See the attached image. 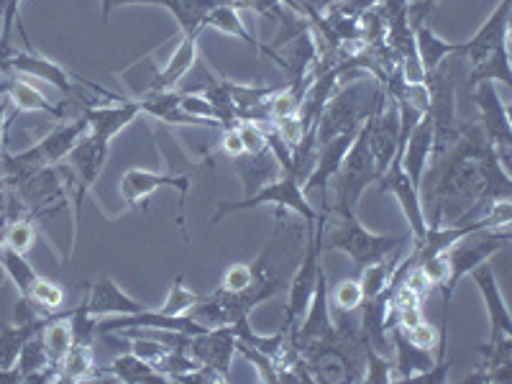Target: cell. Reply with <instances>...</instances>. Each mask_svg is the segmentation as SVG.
Segmentation results:
<instances>
[{
  "label": "cell",
  "mask_w": 512,
  "mask_h": 384,
  "mask_svg": "<svg viewBox=\"0 0 512 384\" xmlns=\"http://www.w3.org/2000/svg\"><path fill=\"white\" fill-rule=\"evenodd\" d=\"M379 93H382V82L369 72H356L351 82L333 90L315 123V146L328 144L346 131H359L361 123L372 116Z\"/></svg>",
  "instance_id": "6da1fadb"
},
{
  "label": "cell",
  "mask_w": 512,
  "mask_h": 384,
  "mask_svg": "<svg viewBox=\"0 0 512 384\" xmlns=\"http://www.w3.org/2000/svg\"><path fill=\"white\" fill-rule=\"evenodd\" d=\"M328 216L336 218V226H331V231H328L326 223L328 236H323V249L341 251V254L349 256L356 274L369 264L390 259L410 241L402 239V236H384V233L369 231L367 226H361L356 213H328Z\"/></svg>",
  "instance_id": "7a4b0ae2"
},
{
  "label": "cell",
  "mask_w": 512,
  "mask_h": 384,
  "mask_svg": "<svg viewBox=\"0 0 512 384\" xmlns=\"http://www.w3.org/2000/svg\"><path fill=\"white\" fill-rule=\"evenodd\" d=\"M512 241L510 226L502 228H479V231L469 233L461 241H456L451 249L446 251L448 256V280L441 287L443 292V323H448V308H451V297L459 282L464 280L466 274H472L479 264H484L492 254L505 249Z\"/></svg>",
  "instance_id": "3957f363"
},
{
  "label": "cell",
  "mask_w": 512,
  "mask_h": 384,
  "mask_svg": "<svg viewBox=\"0 0 512 384\" xmlns=\"http://www.w3.org/2000/svg\"><path fill=\"white\" fill-rule=\"evenodd\" d=\"M333 185H336V200L331 205V213H356L361 195L372 182H377V167H374L372 149H369V128L367 121L361 123L359 134L351 141L349 152H346L344 162L333 175Z\"/></svg>",
  "instance_id": "277c9868"
},
{
  "label": "cell",
  "mask_w": 512,
  "mask_h": 384,
  "mask_svg": "<svg viewBox=\"0 0 512 384\" xmlns=\"http://www.w3.org/2000/svg\"><path fill=\"white\" fill-rule=\"evenodd\" d=\"M259 205H277V208H280L277 221H282V213H285V210H292V213H297V216L305 218L308 223L318 221V213L310 208L308 198H305L303 182L297 180L295 175H290V172H280V175L274 177L272 182H267L262 190H256L254 195H244L241 200H228V203L226 200H221L216 208V216H213V221L210 223L216 226V223H221L223 218L231 216V213L259 208Z\"/></svg>",
  "instance_id": "5b68a950"
},
{
  "label": "cell",
  "mask_w": 512,
  "mask_h": 384,
  "mask_svg": "<svg viewBox=\"0 0 512 384\" xmlns=\"http://www.w3.org/2000/svg\"><path fill=\"white\" fill-rule=\"evenodd\" d=\"M328 213H320L318 221L308 223V244H305V254L300 267L292 274L290 285H287V315L282 323V331L290 333L292 328L300 323V318L308 310L310 297H313L315 282H318L320 269V251H323V236H326Z\"/></svg>",
  "instance_id": "8992f818"
},
{
  "label": "cell",
  "mask_w": 512,
  "mask_h": 384,
  "mask_svg": "<svg viewBox=\"0 0 512 384\" xmlns=\"http://www.w3.org/2000/svg\"><path fill=\"white\" fill-rule=\"evenodd\" d=\"M192 172H175V175H164V172H149V169H128L121 177V195L123 203L131 210H141V205L152 198L154 192L162 187H172L177 192V223L185 231V203L190 195Z\"/></svg>",
  "instance_id": "52a82bcc"
},
{
  "label": "cell",
  "mask_w": 512,
  "mask_h": 384,
  "mask_svg": "<svg viewBox=\"0 0 512 384\" xmlns=\"http://www.w3.org/2000/svg\"><path fill=\"white\" fill-rule=\"evenodd\" d=\"M8 70L18 72L21 77H36V80L49 82V85L57 88L64 98H77V103H82V108L95 103V100H90L88 95H85V90L90 88V80L70 75L62 64L41 57V54H36L31 47L26 49V52H13L11 57H8Z\"/></svg>",
  "instance_id": "ba28073f"
},
{
  "label": "cell",
  "mask_w": 512,
  "mask_h": 384,
  "mask_svg": "<svg viewBox=\"0 0 512 384\" xmlns=\"http://www.w3.org/2000/svg\"><path fill=\"white\" fill-rule=\"evenodd\" d=\"M369 128V149H372L374 167H377V180L387 172L392 159L400 152V111L397 103L382 88L372 116L367 118Z\"/></svg>",
  "instance_id": "9c48e42d"
},
{
  "label": "cell",
  "mask_w": 512,
  "mask_h": 384,
  "mask_svg": "<svg viewBox=\"0 0 512 384\" xmlns=\"http://www.w3.org/2000/svg\"><path fill=\"white\" fill-rule=\"evenodd\" d=\"M474 90V103L479 108V126L492 146H495L500 162L510 169L512 162V123L507 105L500 100V93L492 82H479Z\"/></svg>",
  "instance_id": "30bf717a"
},
{
  "label": "cell",
  "mask_w": 512,
  "mask_h": 384,
  "mask_svg": "<svg viewBox=\"0 0 512 384\" xmlns=\"http://www.w3.org/2000/svg\"><path fill=\"white\" fill-rule=\"evenodd\" d=\"M379 192H390L395 195L397 203H400L402 213L408 218L410 233H413V241H420L428 231V218H425V208H423V198H420V190L410 182V177L405 175V169H402L400 154L392 159V164L387 167L382 177H379Z\"/></svg>",
  "instance_id": "8fae6325"
},
{
  "label": "cell",
  "mask_w": 512,
  "mask_h": 384,
  "mask_svg": "<svg viewBox=\"0 0 512 384\" xmlns=\"http://www.w3.org/2000/svg\"><path fill=\"white\" fill-rule=\"evenodd\" d=\"M187 354L198 364H203V367L221 374L228 382V377H231V361L236 356V333H233L231 326H218L205 333H198V336L190 338Z\"/></svg>",
  "instance_id": "7c38bea8"
},
{
  "label": "cell",
  "mask_w": 512,
  "mask_h": 384,
  "mask_svg": "<svg viewBox=\"0 0 512 384\" xmlns=\"http://www.w3.org/2000/svg\"><path fill=\"white\" fill-rule=\"evenodd\" d=\"M80 310L88 315V318L100 320L116 318V315H136L141 313V310H146V305L134 300L131 295H126L113 277L103 274V277H98V280L90 285V295L88 300L80 305Z\"/></svg>",
  "instance_id": "4fadbf2b"
},
{
  "label": "cell",
  "mask_w": 512,
  "mask_h": 384,
  "mask_svg": "<svg viewBox=\"0 0 512 384\" xmlns=\"http://www.w3.org/2000/svg\"><path fill=\"white\" fill-rule=\"evenodd\" d=\"M80 116L88 121V134L103 144H111L128 123H134L141 116V108L134 98H126L116 105H85Z\"/></svg>",
  "instance_id": "5bb4252c"
},
{
  "label": "cell",
  "mask_w": 512,
  "mask_h": 384,
  "mask_svg": "<svg viewBox=\"0 0 512 384\" xmlns=\"http://www.w3.org/2000/svg\"><path fill=\"white\" fill-rule=\"evenodd\" d=\"M510 8H512V0H500V6L489 13V18L479 26L477 34L461 44L459 54H466L469 62L477 64L482 62L492 49L500 47L502 41H507V36H510Z\"/></svg>",
  "instance_id": "9a60e30c"
},
{
  "label": "cell",
  "mask_w": 512,
  "mask_h": 384,
  "mask_svg": "<svg viewBox=\"0 0 512 384\" xmlns=\"http://www.w3.org/2000/svg\"><path fill=\"white\" fill-rule=\"evenodd\" d=\"M472 280L477 285L479 295L484 300V308H487L489 315V338H500V336H512V315L510 308H507L505 297H502L500 285H497L495 269L489 267L487 262L479 264L477 269L472 272Z\"/></svg>",
  "instance_id": "2e32d148"
},
{
  "label": "cell",
  "mask_w": 512,
  "mask_h": 384,
  "mask_svg": "<svg viewBox=\"0 0 512 384\" xmlns=\"http://www.w3.org/2000/svg\"><path fill=\"white\" fill-rule=\"evenodd\" d=\"M431 152H433V121L431 116L425 113V116L415 123V128L408 134L405 144L400 146V152H397L400 154L405 175L410 177V182H413L418 190L423 187V175H425V169H428Z\"/></svg>",
  "instance_id": "e0dca14e"
},
{
  "label": "cell",
  "mask_w": 512,
  "mask_h": 384,
  "mask_svg": "<svg viewBox=\"0 0 512 384\" xmlns=\"http://www.w3.org/2000/svg\"><path fill=\"white\" fill-rule=\"evenodd\" d=\"M131 3H149V6L167 8L180 24L182 36L200 34L205 29V16L216 6H236V0H116V6H131Z\"/></svg>",
  "instance_id": "ac0fdd59"
},
{
  "label": "cell",
  "mask_w": 512,
  "mask_h": 384,
  "mask_svg": "<svg viewBox=\"0 0 512 384\" xmlns=\"http://www.w3.org/2000/svg\"><path fill=\"white\" fill-rule=\"evenodd\" d=\"M108 154H111V144H103V141H98L95 136L85 134L80 141H77L75 149L67 154L64 162L70 164L72 172L77 175V180L85 185V190H93L98 177L103 175Z\"/></svg>",
  "instance_id": "d6986e66"
},
{
  "label": "cell",
  "mask_w": 512,
  "mask_h": 384,
  "mask_svg": "<svg viewBox=\"0 0 512 384\" xmlns=\"http://www.w3.org/2000/svg\"><path fill=\"white\" fill-rule=\"evenodd\" d=\"M390 341L395 346V379H402V382H415L420 374H425L428 369L436 364V356L431 351L418 349L415 344H410L405 331L400 326L390 328Z\"/></svg>",
  "instance_id": "ffe728a7"
},
{
  "label": "cell",
  "mask_w": 512,
  "mask_h": 384,
  "mask_svg": "<svg viewBox=\"0 0 512 384\" xmlns=\"http://www.w3.org/2000/svg\"><path fill=\"white\" fill-rule=\"evenodd\" d=\"M198 36L200 34H185L177 44V49L172 52V57L167 59L162 70H157L152 80V88L149 93H157V90H172L182 77L190 72V67L195 64V57H198Z\"/></svg>",
  "instance_id": "44dd1931"
},
{
  "label": "cell",
  "mask_w": 512,
  "mask_h": 384,
  "mask_svg": "<svg viewBox=\"0 0 512 384\" xmlns=\"http://www.w3.org/2000/svg\"><path fill=\"white\" fill-rule=\"evenodd\" d=\"M41 341H44V349H47L49 364L59 369L62 359L67 356V351L75 344V326H72V310H59L57 315L47 320V326L41 328Z\"/></svg>",
  "instance_id": "7402d4cb"
},
{
  "label": "cell",
  "mask_w": 512,
  "mask_h": 384,
  "mask_svg": "<svg viewBox=\"0 0 512 384\" xmlns=\"http://www.w3.org/2000/svg\"><path fill=\"white\" fill-rule=\"evenodd\" d=\"M205 29H216L221 31V34L226 36H236V39L246 41L251 49H254L256 54H262V57H269L274 62V52L269 47H264L262 41H256L254 36H251V31L246 29L244 21H241L239 16V8L236 6H216L213 11L205 16Z\"/></svg>",
  "instance_id": "603a6c76"
},
{
  "label": "cell",
  "mask_w": 512,
  "mask_h": 384,
  "mask_svg": "<svg viewBox=\"0 0 512 384\" xmlns=\"http://www.w3.org/2000/svg\"><path fill=\"white\" fill-rule=\"evenodd\" d=\"M233 162H236V169H239L241 185H244L246 195H254V192L262 190L267 182H272L274 177H277V167H280V162L274 159L272 149H267V152L262 154H241V157H236Z\"/></svg>",
  "instance_id": "cb8c5ba5"
},
{
  "label": "cell",
  "mask_w": 512,
  "mask_h": 384,
  "mask_svg": "<svg viewBox=\"0 0 512 384\" xmlns=\"http://www.w3.org/2000/svg\"><path fill=\"white\" fill-rule=\"evenodd\" d=\"M413 34H415V52H418V59H420V64H423L425 75L436 70V67H441V64L446 62V57H451V54H459V49H461V44L443 41L441 36L431 29V26H425V24L415 26Z\"/></svg>",
  "instance_id": "d4e9b609"
},
{
  "label": "cell",
  "mask_w": 512,
  "mask_h": 384,
  "mask_svg": "<svg viewBox=\"0 0 512 384\" xmlns=\"http://www.w3.org/2000/svg\"><path fill=\"white\" fill-rule=\"evenodd\" d=\"M479 82H502L507 88H512V67H510V47L507 41H502L500 47L492 49L482 62L472 64L469 72V85L477 88Z\"/></svg>",
  "instance_id": "484cf974"
},
{
  "label": "cell",
  "mask_w": 512,
  "mask_h": 384,
  "mask_svg": "<svg viewBox=\"0 0 512 384\" xmlns=\"http://www.w3.org/2000/svg\"><path fill=\"white\" fill-rule=\"evenodd\" d=\"M8 100L16 105L21 113H49L57 121H64L67 118V111L59 108V105L49 103L34 85L24 82L21 77H11V90H8Z\"/></svg>",
  "instance_id": "4316f807"
},
{
  "label": "cell",
  "mask_w": 512,
  "mask_h": 384,
  "mask_svg": "<svg viewBox=\"0 0 512 384\" xmlns=\"http://www.w3.org/2000/svg\"><path fill=\"white\" fill-rule=\"evenodd\" d=\"M108 372H111L116 379H121V382H128V384H164V382H169V379L164 377L162 372H157V369H154L149 361L139 359V356L131 354V351L123 356H116V359L111 361Z\"/></svg>",
  "instance_id": "83f0119b"
},
{
  "label": "cell",
  "mask_w": 512,
  "mask_h": 384,
  "mask_svg": "<svg viewBox=\"0 0 512 384\" xmlns=\"http://www.w3.org/2000/svg\"><path fill=\"white\" fill-rule=\"evenodd\" d=\"M95 374V359L93 346L85 341H75L72 349L59 364V382H85Z\"/></svg>",
  "instance_id": "f1b7e54d"
},
{
  "label": "cell",
  "mask_w": 512,
  "mask_h": 384,
  "mask_svg": "<svg viewBox=\"0 0 512 384\" xmlns=\"http://www.w3.org/2000/svg\"><path fill=\"white\" fill-rule=\"evenodd\" d=\"M0 264H3V269H6L8 280L16 285L18 295L29 297L31 287H34L36 280H39V274H36L34 267L26 262V254H18V251L0 244Z\"/></svg>",
  "instance_id": "f546056e"
},
{
  "label": "cell",
  "mask_w": 512,
  "mask_h": 384,
  "mask_svg": "<svg viewBox=\"0 0 512 384\" xmlns=\"http://www.w3.org/2000/svg\"><path fill=\"white\" fill-rule=\"evenodd\" d=\"M39 331V326H18V323L0 328V369L16 367L18 354H21L24 344Z\"/></svg>",
  "instance_id": "4dcf8cb0"
},
{
  "label": "cell",
  "mask_w": 512,
  "mask_h": 384,
  "mask_svg": "<svg viewBox=\"0 0 512 384\" xmlns=\"http://www.w3.org/2000/svg\"><path fill=\"white\" fill-rule=\"evenodd\" d=\"M34 241H36V228H34V218L31 216L13 218V221L6 223L3 233H0V244L18 251V254H26V251L34 246Z\"/></svg>",
  "instance_id": "1f68e13d"
},
{
  "label": "cell",
  "mask_w": 512,
  "mask_h": 384,
  "mask_svg": "<svg viewBox=\"0 0 512 384\" xmlns=\"http://www.w3.org/2000/svg\"><path fill=\"white\" fill-rule=\"evenodd\" d=\"M395 379V361H390L382 351L367 346L364 349V374H361V382L372 384H387Z\"/></svg>",
  "instance_id": "d6a6232c"
},
{
  "label": "cell",
  "mask_w": 512,
  "mask_h": 384,
  "mask_svg": "<svg viewBox=\"0 0 512 384\" xmlns=\"http://www.w3.org/2000/svg\"><path fill=\"white\" fill-rule=\"evenodd\" d=\"M364 303V290L359 285V277H349V280H341L331 290V305L338 313H356Z\"/></svg>",
  "instance_id": "836d02e7"
},
{
  "label": "cell",
  "mask_w": 512,
  "mask_h": 384,
  "mask_svg": "<svg viewBox=\"0 0 512 384\" xmlns=\"http://www.w3.org/2000/svg\"><path fill=\"white\" fill-rule=\"evenodd\" d=\"M39 333H34V336H31L29 341L24 344L21 354H18L16 367L24 372V377H26V374H31V372H39V369L52 367V364H49L47 349H44V341H41Z\"/></svg>",
  "instance_id": "e575fe53"
},
{
  "label": "cell",
  "mask_w": 512,
  "mask_h": 384,
  "mask_svg": "<svg viewBox=\"0 0 512 384\" xmlns=\"http://www.w3.org/2000/svg\"><path fill=\"white\" fill-rule=\"evenodd\" d=\"M29 297L34 300L36 305H39L41 310H44V313L54 315L62 310L64 290L57 285V282H49V280H44V277H39V280H36V285L31 287Z\"/></svg>",
  "instance_id": "d590c367"
},
{
  "label": "cell",
  "mask_w": 512,
  "mask_h": 384,
  "mask_svg": "<svg viewBox=\"0 0 512 384\" xmlns=\"http://www.w3.org/2000/svg\"><path fill=\"white\" fill-rule=\"evenodd\" d=\"M195 303H198V295L182 285V277H175V280H172V287H169L167 303H164V308L159 310L169 315H180V313H187Z\"/></svg>",
  "instance_id": "8d00e7d4"
},
{
  "label": "cell",
  "mask_w": 512,
  "mask_h": 384,
  "mask_svg": "<svg viewBox=\"0 0 512 384\" xmlns=\"http://www.w3.org/2000/svg\"><path fill=\"white\" fill-rule=\"evenodd\" d=\"M236 128H239V134H241V141H244L246 154H262V152H267L269 144H267V134H264L262 123L239 121V123H236Z\"/></svg>",
  "instance_id": "74e56055"
},
{
  "label": "cell",
  "mask_w": 512,
  "mask_h": 384,
  "mask_svg": "<svg viewBox=\"0 0 512 384\" xmlns=\"http://www.w3.org/2000/svg\"><path fill=\"white\" fill-rule=\"evenodd\" d=\"M418 267L423 269V274H425V277H428V282H431L433 287H443V285H446L448 272H451V269H448L446 251H441V254L428 256V259H423V262H420Z\"/></svg>",
  "instance_id": "f35d334b"
},
{
  "label": "cell",
  "mask_w": 512,
  "mask_h": 384,
  "mask_svg": "<svg viewBox=\"0 0 512 384\" xmlns=\"http://www.w3.org/2000/svg\"><path fill=\"white\" fill-rule=\"evenodd\" d=\"M402 331H405V336H408L410 344H415L418 349H425V351H431L438 341V331L433 326H428L425 320H420L418 326H413V328H402Z\"/></svg>",
  "instance_id": "ab89813d"
},
{
  "label": "cell",
  "mask_w": 512,
  "mask_h": 384,
  "mask_svg": "<svg viewBox=\"0 0 512 384\" xmlns=\"http://www.w3.org/2000/svg\"><path fill=\"white\" fill-rule=\"evenodd\" d=\"M221 154H226V157H231V159H236V157H241V154H246L244 141H241V134H239V128H236V126L223 128Z\"/></svg>",
  "instance_id": "60d3db41"
},
{
  "label": "cell",
  "mask_w": 512,
  "mask_h": 384,
  "mask_svg": "<svg viewBox=\"0 0 512 384\" xmlns=\"http://www.w3.org/2000/svg\"><path fill=\"white\" fill-rule=\"evenodd\" d=\"M13 54V49H11V44H6V41H3V24H0V77L6 75V72H11L8 70V57H11Z\"/></svg>",
  "instance_id": "b9f144b4"
},
{
  "label": "cell",
  "mask_w": 512,
  "mask_h": 384,
  "mask_svg": "<svg viewBox=\"0 0 512 384\" xmlns=\"http://www.w3.org/2000/svg\"><path fill=\"white\" fill-rule=\"evenodd\" d=\"M8 105H11V100H8V95H3V98H0V152H3V144H6V128H8V123H3V121H6Z\"/></svg>",
  "instance_id": "7bdbcfd3"
},
{
  "label": "cell",
  "mask_w": 512,
  "mask_h": 384,
  "mask_svg": "<svg viewBox=\"0 0 512 384\" xmlns=\"http://www.w3.org/2000/svg\"><path fill=\"white\" fill-rule=\"evenodd\" d=\"M24 382V372L18 367L0 369V384H21Z\"/></svg>",
  "instance_id": "ee69618b"
},
{
  "label": "cell",
  "mask_w": 512,
  "mask_h": 384,
  "mask_svg": "<svg viewBox=\"0 0 512 384\" xmlns=\"http://www.w3.org/2000/svg\"><path fill=\"white\" fill-rule=\"evenodd\" d=\"M113 8H116V0H103V21L108 24V18H111Z\"/></svg>",
  "instance_id": "f6af8a7d"
},
{
  "label": "cell",
  "mask_w": 512,
  "mask_h": 384,
  "mask_svg": "<svg viewBox=\"0 0 512 384\" xmlns=\"http://www.w3.org/2000/svg\"><path fill=\"white\" fill-rule=\"evenodd\" d=\"M8 90H11V77H3V80H0V98L8 95Z\"/></svg>",
  "instance_id": "bcb514c9"
},
{
  "label": "cell",
  "mask_w": 512,
  "mask_h": 384,
  "mask_svg": "<svg viewBox=\"0 0 512 384\" xmlns=\"http://www.w3.org/2000/svg\"><path fill=\"white\" fill-rule=\"evenodd\" d=\"M8 223V216H0V233H3V228H6Z\"/></svg>",
  "instance_id": "7dc6e473"
},
{
  "label": "cell",
  "mask_w": 512,
  "mask_h": 384,
  "mask_svg": "<svg viewBox=\"0 0 512 384\" xmlns=\"http://www.w3.org/2000/svg\"><path fill=\"white\" fill-rule=\"evenodd\" d=\"M318 3H320V6H323V8H328V6H331V3H336V0H318Z\"/></svg>",
  "instance_id": "c3c4849f"
},
{
  "label": "cell",
  "mask_w": 512,
  "mask_h": 384,
  "mask_svg": "<svg viewBox=\"0 0 512 384\" xmlns=\"http://www.w3.org/2000/svg\"><path fill=\"white\" fill-rule=\"evenodd\" d=\"M0 182H3V172H0Z\"/></svg>",
  "instance_id": "681fc988"
}]
</instances>
